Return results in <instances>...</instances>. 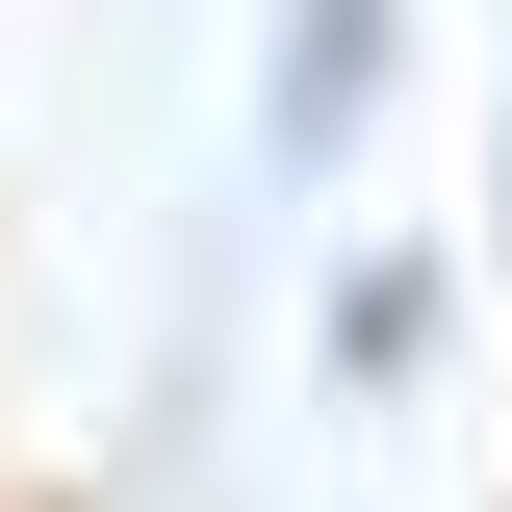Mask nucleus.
Instances as JSON below:
<instances>
[{"mask_svg": "<svg viewBox=\"0 0 512 512\" xmlns=\"http://www.w3.org/2000/svg\"><path fill=\"white\" fill-rule=\"evenodd\" d=\"M359 77H384V0H333L308 52H282V128H359Z\"/></svg>", "mask_w": 512, "mask_h": 512, "instance_id": "f257e3e1", "label": "nucleus"}]
</instances>
